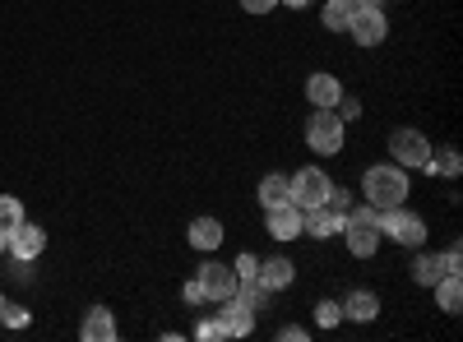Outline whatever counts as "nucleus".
Returning a JSON list of instances; mask_svg holds the SVG:
<instances>
[{
  "mask_svg": "<svg viewBox=\"0 0 463 342\" xmlns=\"http://www.w3.org/2000/svg\"><path fill=\"white\" fill-rule=\"evenodd\" d=\"M408 189L412 185H408V171L399 162H375L362 176V195H366L371 208H399L408 199Z\"/></svg>",
  "mask_w": 463,
  "mask_h": 342,
  "instance_id": "1",
  "label": "nucleus"
},
{
  "mask_svg": "<svg viewBox=\"0 0 463 342\" xmlns=\"http://www.w3.org/2000/svg\"><path fill=\"white\" fill-rule=\"evenodd\" d=\"M343 241H347V250H353L357 259H371L375 250H380V208H371V204H353L343 213Z\"/></svg>",
  "mask_w": 463,
  "mask_h": 342,
  "instance_id": "2",
  "label": "nucleus"
},
{
  "mask_svg": "<svg viewBox=\"0 0 463 342\" xmlns=\"http://www.w3.org/2000/svg\"><path fill=\"white\" fill-rule=\"evenodd\" d=\"M306 143H311V153H320V158L343 153V143H347V121L338 116L334 106H316L311 121H306Z\"/></svg>",
  "mask_w": 463,
  "mask_h": 342,
  "instance_id": "3",
  "label": "nucleus"
},
{
  "mask_svg": "<svg viewBox=\"0 0 463 342\" xmlns=\"http://www.w3.org/2000/svg\"><path fill=\"white\" fill-rule=\"evenodd\" d=\"M380 236L394 241L403 250H421V241H427V222H421L412 208H380Z\"/></svg>",
  "mask_w": 463,
  "mask_h": 342,
  "instance_id": "4",
  "label": "nucleus"
},
{
  "mask_svg": "<svg viewBox=\"0 0 463 342\" xmlns=\"http://www.w3.org/2000/svg\"><path fill=\"white\" fill-rule=\"evenodd\" d=\"M431 158V139L421 134V130H394L390 134V162H399L403 171H421V162Z\"/></svg>",
  "mask_w": 463,
  "mask_h": 342,
  "instance_id": "5",
  "label": "nucleus"
},
{
  "mask_svg": "<svg viewBox=\"0 0 463 342\" xmlns=\"http://www.w3.org/2000/svg\"><path fill=\"white\" fill-rule=\"evenodd\" d=\"M288 185H292V204H297V208H316V204H325V199H329V189H334V180H329L320 167H301L297 176H288Z\"/></svg>",
  "mask_w": 463,
  "mask_h": 342,
  "instance_id": "6",
  "label": "nucleus"
},
{
  "mask_svg": "<svg viewBox=\"0 0 463 342\" xmlns=\"http://www.w3.org/2000/svg\"><path fill=\"white\" fill-rule=\"evenodd\" d=\"M195 282H200V291H204V300H227L232 291H237L241 282H237V273L227 269V263H218V259H204L200 269H195Z\"/></svg>",
  "mask_w": 463,
  "mask_h": 342,
  "instance_id": "7",
  "label": "nucleus"
},
{
  "mask_svg": "<svg viewBox=\"0 0 463 342\" xmlns=\"http://www.w3.org/2000/svg\"><path fill=\"white\" fill-rule=\"evenodd\" d=\"M347 32H353L357 47H380L384 37H390V19H384V10H357Z\"/></svg>",
  "mask_w": 463,
  "mask_h": 342,
  "instance_id": "8",
  "label": "nucleus"
},
{
  "mask_svg": "<svg viewBox=\"0 0 463 342\" xmlns=\"http://www.w3.org/2000/svg\"><path fill=\"white\" fill-rule=\"evenodd\" d=\"M343 232V213H334L329 204H316V208H301V236H316V241H329Z\"/></svg>",
  "mask_w": 463,
  "mask_h": 342,
  "instance_id": "9",
  "label": "nucleus"
},
{
  "mask_svg": "<svg viewBox=\"0 0 463 342\" xmlns=\"http://www.w3.org/2000/svg\"><path fill=\"white\" fill-rule=\"evenodd\" d=\"M264 226H269V236L274 241H297L301 236V208L288 199V204H279V208H264Z\"/></svg>",
  "mask_w": 463,
  "mask_h": 342,
  "instance_id": "10",
  "label": "nucleus"
},
{
  "mask_svg": "<svg viewBox=\"0 0 463 342\" xmlns=\"http://www.w3.org/2000/svg\"><path fill=\"white\" fill-rule=\"evenodd\" d=\"M43 250H47V232H43L37 222H28V217H24V222L14 226V232H10V254H14V259H24V263H33Z\"/></svg>",
  "mask_w": 463,
  "mask_h": 342,
  "instance_id": "11",
  "label": "nucleus"
},
{
  "mask_svg": "<svg viewBox=\"0 0 463 342\" xmlns=\"http://www.w3.org/2000/svg\"><path fill=\"white\" fill-rule=\"evenodd\" d=\"M218 319H222V328H227V337H246L250 328H255V310L246 306V300L237 296V291H232L227 300H218Z\"/></svg>",
  "mask_w": 463,
  "mask_h": 342,
  "instance_id": "12",
  "label": "nucleus"
},
{
  "mask_svg": "<svg viewBox=\"0 0 463 342\" xmlns=\"http://www.w3.org/2000/svg\"><path fill=\"white\" fill-rule=\"evenodd\" d=\"M292 278H297V269H292V259H260V273H255V282L274 296V291H288L292 287Z\"/></svg>",
  "mask_w": 463,
  "mask_h": 342,
  "instance_id": "13",
  "label": "nucleus"
},
{
  "mask_svg": "<svg viewBox=\"0 0 463 342\" xmlns=\"http://www.w3.org/2000/svg\"><path fill=\"white\" fill-rule=\"evenodd\" d=\"M116 315L107 310V306H93L89 315H84V324H80V337L84 342H116Z\"/></svg>",
  "mask_w": 463,
  "mask_h": 342,
  "instance_id": "14",
  "label": "nucleus"
},
{
  "mask_svg": "<svg viewBox=\"0 0 463 342\" xmlns=\"http://www.w3.org/2000/svg\"><path fill=\"white\" fill-rule=\"evenodd\" d=\"M306 97H311V106H338V97H343V84L334 79V74L316 69L311 79H306Z\"/></svg>",
  "mask_w": 463,
  "mask_h": 342,
  "instance_id": "15",
  "label": "nucleus"
},
{
  "mask_svg": "<svg viewBox=\"0 0 463 342\" xmlns=\"http://www.w3.org/2000/svg\"><path fill=\"white\" fill-rule=\"evenodd\" d=\"M185 236H190V245H195L200 254H213V250L222 245V222H218V217H195Z\"/></svg>",
  "mask_w": 463,
  "mask_h": 342,
  "instance_id": "16",
  "label": "nucleus"
},
{
  "mask_svg": "<svg viewBox=\"0 0 463 342\" xmlns=\"http://www.w3.org/2000/svg\"><path fill=\"white\" fill-rule=\"evenodd\" d=\"M343 306V319H353V324H371L380 315V296L375 291H353L347 300H338Z\"/></svg>",
  "mask_w": 463,
  "mask_h": 342,
  "instance_id": "17",
  "label": "nucleus"
},
{
  "mask_svg": "<svg viewBox=\"0 0 463 342\" xmlns=\"http://www.w3.org/2000/svg\"><path fill=\"white\" fill-rule=\"evenodd\" d=\"M421 171H431V176H458L463 171V158H458V148L454 143H445V148H431V158L421 162Z\"/></svg>",
  "mask_w": 463,
  "mask_h": 342,
  "instance_id": "18",
  "label": "nucleus"
},
{
  "mask_svg": "<svg viewBox=\"0 0 463 342\" xmlns=\"http://www.w3.org/2000/svg\"><path fill=\"white\" fill-rule=\"evenodd\" d=\"M436 306H440L445 315H458V310H463V278H458V273H449V278L436 282Z\"/></svg>",
  "mask_w": 463,
  "mask_h": 342,
  "instance_id": "19",
  "label": "nucleus"
},
{
  "mask_svg": "<svg viewBox=\"0 0 463 342\" xmlns=\"http://www.w3.org/2000/svg\"><path fill=\"white\" fill-rule=\"evenodd\" d=\"M440 278H445L440 254H427V250H421V254L412 259V282H417V287H436Z\"/></svg>",
  "mask_w": 463,
  "mask_h": 342,
  "instance_id": "20",
  "label": "nucleus"
},
{
  "mask_svg": "<svg viewBox=\"0 0 463 342\" xmlns=\"http://www.w3.org/2000/svg\"><path fill=\"white\" fill-rule=\"evenodd\" d=\"M353 14H357V0H325V28L329 32H347V23H353Z\"/></svg>",
  "mask_w": 463,
  "mask_h": 342,
  "instance_id": "21",
  "label": "nucleus"
},
{
  "mask_svg": "<svg viewBox=\"0 0 463 342\" xmlns=\"http://www.w3.org/2000/svg\"><path fill=\"white\" fill-rule=\"evenodd\" d=\"M288 199H292L288 176L274 171V176H264V180H260V204H264V208H279V204H288Z\"/></svg>",
  "mask_w": 463,
  "mask_h": 342,
  "instance_id": "22",
  "label": "nucleus"
},
{
  "mask_svg": "<svg viewBox=\"0 0 463 342\" xmlns=\"http://www.w3.org/2000/svg\"><path fill=\"white\" fill-rule=\"evenodd\" d=\"M19 222H24V204L14 195H0V236H10Z\"/></svg>",
  "mask_w": 463,
  "mask_h": 342,
  "instance_id": "23",
  "label": "nucleus"
},
{
  "mask_svg": "<svg viewBox=\"0 0 463 342\" xmlns=\"http://www.w3.org/2000/svg\"><path fill=\"white\" fill-rule=\"evenodd\" d=\"M0 324H5V328H28V310L19 306V300L0 296Z\"/></svg>",
  "mask_w": 463,
  "mask_h": 342,
  "instance_id": "24",
  "label": "nucleus"
},
{
  "mask_svg": "<svg viewBox=\"0 0 463 342\" xmlns=\"http://www.w3.org/2000/svg\"><path fill=\"white\" fill-rule=\"evenodd\" d=\"M232 273H237V282H255V273H260V254H237V263H232Z\"/></svg>",
  "mask_w": 463,
  "mask_h": 342,
  "instance_id": "25",
  "label": "nucleus"
},
{
  "mask_svg": "<svg viewBox=\"0 0 463 342\" xmlns=\"http://www.w3.org/2000/svg\"><path fill=\"white\" fill-rule=\"evenodd\" d=\"M316 324H320V328L343 324V306H338V300H320V306H316Z\"/></svg>",
  "mask_w": 463,
  "mask_h": 342,
  "instance_id": "26",
  "label": "nucleus"
},
{
  "mask_svg": "<svg viewBox=\"0 0 463 342\" xmlns=\"http://www.w3.org/2000/svg\"><path fill=\"white\" fill-rule=\"evenodd\" d=\"M334 213H347V208H353V189H343V185H334L329 189V199H325Z\"/></svg>",
  "mask_w": 463,
  "mask_h": 342,
  "instance_id": "27",
  "label": "nucleus"
},
{
  "mask_svg": "<svg viewBox=\"0 0 463 342\" xmlns=\"http://www.w3.org/2000/svg\"><path fill=\"white\" fill-rule=\"evenodd\" d=\"M440 263H445V278H449V273H463V250H458V241L440 254Z\"/></svg>",
  "mask_w": 463,
  "mask_h": 342,
  "instance_id": "28",
  "label": "nucleus"
},
{
  "mask_svg": "<svg viewBox=\"0 0 463 342\" xmlns=\"http://www.w3.org/2000/svg\"><path fill=\"white\" fill-rule=\"evenodd\" d=\"M334 111H338V116H343V121H357V116H362V102H357V97H347V93H343Z\"/></svg>",
  "mask_w": 463,
  "mask_h": 342,
  "instance_id": "29",
  "label": "nucleus"
},
{
  "mask_svg": "<svg viewBox=\"0 0 463 342\" xmlns=\"http://www.w3.org/2000/svg\"><path fill=\"white\" fill-rule=\"evenodd\" d=\"M195 337H200V342H209V337H227V328H222V319L213 315V319H204V324L195 328Z\"/></svg>",
  "mask_w": 463,
  "mask_h": 342,
  "instance_id": "30",
  "label": "nucleus"
},
{
  "mask_svg": "<svg viewBox=\"0 0 463 342\" xmlns=\"http://www.w3.org/2000/svg\"><path fill=\"white\" fill-rule=\"evenodd\" d=\"M274 5H279V0H241V10H246V14H269Z\"/></svg>",
  "mask_w": 463,
  "mask_h": 342,
  "instance_id": "31",
  "label": "nucleus"
},
{
  "mask_svg": "<svg viewBox=\"0 0 463 342\" xmlns=\"http://www.w3.org/2000/svg\"><path fill=\"white\" fill-rule=\"evenodd\" d=\"M181 296L190 300V306H204V291H200V282H195V278H190V282L181 287Z\"/></svg>",
  "mask_w": 463,
  "mask_h": 342,
  "instance_id": "32",
  "label": "nucleus"
},
{
  "mask_svg": "<svg viewBox=\"0 0 463 342\" xmlns=\"http://www.w3.org/2000/svg\"><path fill=\"white\" fill-rule=\"evenodd\" d=\"M279 337H283V342H306V328L288 324V328H279Z\"/></svg>",
  "mask_w": 463,
  "mask_h": 342,
  "instance_id": "33",
  "label": "nucleus"
},
{
  "mask_svg": "<svg viewBox=\"0 0 463 342\" xmlns=\"http://www.w3.org/2000/svg\"><path fill=\"white\" fill-rule=\"evenodd\" d=\"M357 10H384V0H357Z\"/></svg>",
  "mask_w": 463,
  "mask_h": 342,
  "instance_id": "34",
  "label": "nucleus"
},
{
  "mask_svg": "<svg viewBox=\"0 0 463 342\" xmlns=\"http://www.w3.org/2000/svg\"><path fill=\"white\" fill-rule=\"evenodd\" d=\"M279 5H292V10H306V5H311V0H279Z\"/></svg>",
  "mask_w": 463,
  "mask_h": 342,
  "instance_id": "35",
  "label": "nucleus"
}]
</instances>
